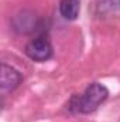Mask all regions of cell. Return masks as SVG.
Returning a JSON list of instances; mask_svg holds the SVG:
<instances>
[{"instance_id": "6da1fadb", "label": "cell", "mask_w": 120, "mask_h": 122, "mask_svg": "<svg viewBox=\"0 0 120 122\" xmlns=\"http://www.w3.org/2000/svg\"><path fill=\"white\" fill-rule=\"evenodd\" d=\"M109 97V90L99 82H92L81 95H74L68 104L72 114H90L99 108Z\"/></svg>"}, {"instance_id": "7a4b0ae2", "label": "cell", "mask_w": 120, "mask_h": 122, "mask_svg": "<svg viewBox=\"0 0 120 122\" xmlns=\"http://www.w3.org/2000/svg\"><path fill=\"white\" fill-rule=\"evenodd\" d=\"M27 57L37 62H44L52 57V46L45 37H37L26 46Z\"/></svg>"}, {"instance_id": "3957f363", "label": "cell", "mask_w": 120, "mask_h": 122, "mask_svg": "<svg viewBox=\"0 0 120 122\" xmlns=\"http://www.w3.org/2000/svg\"><path fill=\"white\" fill-rule=\"evenodd\" d=\"M23 81V75L14 70L13 67L7 64H1V78H0V87L3 92L14 91Z\"/></svg>"}, {"instance_id": "277c9868", "label": "cell", "mask_w": 120, "mask_h": 122, "mask_svg": "<svg viewBox=\"0 0 120 122\" xmlns=\"http://www.w3.org/2000/svg\"><path fill=\"white\" fill-rule=\"evenodd\" d=\"M81 0H61L60 13L65 20H75L79 14Z\"/></svg>"}]
</instances>
